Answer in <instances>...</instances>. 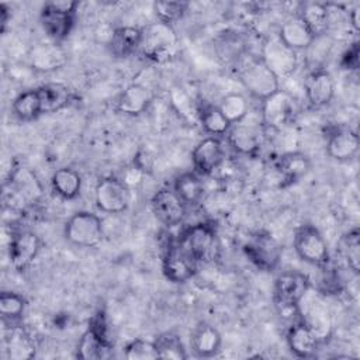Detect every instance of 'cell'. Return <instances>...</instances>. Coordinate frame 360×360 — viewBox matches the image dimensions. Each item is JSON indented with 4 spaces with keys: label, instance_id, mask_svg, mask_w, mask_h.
Masks as SVG:
<instances>
[{
    "label": "cell",
    "instance_id": "1",
    "mask_svg": "<svg viewBox=\"0 0 360 360\" xmlns=\"http://www.w3.org/2000/svg\"><path fill=\"white\" fill-rule=\"evenodd\" d=\"M139 49L155 62H165L172 58L177 49V35L172 24L156 21L143 27Z\"/></svg>",
    "mask_w": 360,
    "mask_h": 360
},
{
    "label": "cell",
    "instance_id": "2",
    "mask_svg": "<svg viewBox=\"0 0 360 360\" xmlns=\"http://www.w3.org/2000/svg\"><path fill=\"white\" fill-rule=\"evenodd\" d=\"M104 236L101 218L90 211L73 214L65 224V238L75 246L94 248Z\"/></svg>",
    "mask_w": 360,
    "mask_h": 360
},
{
    "label": "cell",
    "instance_id": "3",
    "mask_svg": "<svg viewBox=\"0 0 360 360\" xmlns=\"http://www.w3.org/2000/svg\"><path fill=\"white\" fill-rule=\"evenodd\" d=\"M77 6V1L59 0L49 1L42 7L39 15L42 28L55 42L65 39L70 34Z\"/></svg>",
    "mask_w": 360,
    "mask_h": 360
},
{
    "label": "cell",
    "instance_id": "4",
    "mask_svg": "<svg viewBox=\"0 0 360 360\" xmlns=\"http://www.w3.org/2000/svg\"><path fill=\"white\" fill-rule=\"evenodd\" d=\"M294 249L301 260L323 267L329 263V248L322 233L314 225H301L294 235Z\"/></svg>",
    "mask_w": 360,
    "mask_h": 360
},
{
    "label": "cell",
    "instance_id": "5",
    "mask_svg": "<svg viewBox=\"0 0 360 360\" xmlns=\"http://www.w3.org/2000/svg\"><path fill=\"white\" fill-rule=\"evenodd\" d=\"M311 287L307 274L298 270H285L276 277L274 301L281 309H294L305 298Z\"/></svg>",
    "mask_w": 360,
    "mask_h": 360
},
{
    "label": "cell",
    "instance_id": "6",
    "mask_svg": "<svg viewBox=\"0 0 360 360\" xmlns=\"http://www.w3.org/2000/svg\"><path fill=\"white\" fill-rule=\"evenodd\" d=\"M243 87L250 96L263 101L280 90V79L259 59L249 60L239 73Z\"/></svg>",
    "mask_w": 360,
    "mask_h": 360
},
{
    "label": "cell",
    "instance_id": "7",
    "mask_svg": "<svg viewBox=\"0 0 360 360\" xmlns=\"http://www.w3.org/2000/svg\"><path fill=\"white\" fill-rule=\"evenodd\" d=\"M260 60L278 77L285 79L294 73L298 65L297 52L288 48L280 38L266 39L260 49Z\"/></svg>",
    "mask_w": 360,
    "mask_h": 360
},
{
    "label": "cell",
    "instance_id": "8",
    "mask_svg": "<svg viewBox=\"0 0 360 360\" xmlns=\"http://www.w3.org/2000/svg\"><path fill=\"white\" fill-rule=\"evenodd\" d=\"M243 252L248 259L263 271H273L281 259V248L277 240L266 232H257L245 245Z\"/></svg>",
    "mask_w": 360,
    "mask_h": 360
},
{
    "label": "cell",
    "instance_id": "9",
    "mask_svg": "<svg viewBox=\"0 0 360 360\" xmlns=\"http://www.w3.org/2000/svg\"><path fill=\"white\" fill-rule=\"evenodd\" d=\"M197 270V262L179 242H170L162 259V271L172 283H186Z\"/></svg>",
    "mask_w": 360,
    "mask_h": 360
},
{
    "label": "cell",
    "instance_id": "10",
    "mask_svg": "<svg viewBox=\"0 0 360 360\" xmlns=\"http://www.w3.org/2000/svg\"><path fill=\"white\" fill-rule=\"evenodd\" d=\"M295 114V98L287 90H277L262 101V122L271 129H281Z\"/></svg>",
    "mask_w": 360,
    "mask_h": 360
},
{
    "label": "cell",
    "instance_id": "11",
    "mask_svg": "<svg viewBox=\"0 0 360 360\" xmlns=\"http://www.w3.org/2000/svg\"><path fill=\"white\" fill-rule=\"evenodd\" d=\"M180 243L197 263L211 262L217 255L215 232L210 225L202 222L190 226L180 238Z\"/></svg>",
    "mask_w": 360,
    "mask_h": 360
},
{
    "label": "cell",
    "instance_id": "12",
    "mask_svg": "<svg viewBox=\"0 0 360 360\" xmlns=\"http://www.w3.org/2000/svg\"><path fill=\"white\" fill-rule=\"evenodd\" d=\"M94 201L98 210L107 214H118L129 204V187L124 180L105 177L100 180L94 190Z\"/></svg>",
    "mask_w": 360,
    "mask_h": 360
},
{
    "label": "cell",
    "instance_id": "13",
    "mask_svg": "<svg viewBox=\"0 0 360 360\" xmlns=\"http://www.w3.org/2000/svg\"><path fill=\"white\" fill-rule=\"evenodd\" d=\"M112 354V343L108 340L100 315L91 321L77 343V357L82 360H101Z\"/></svg>",
    "mask_w": 360,
    "mask_h": 360
},
{
    "label": "cell",
    "instance_id": "14",
    "mask_svg": "<svg viewBox=\"0 0 360 360\" xmlns=\"http://www.w3.org/2000/svg\"><path fill=\"white\" fill-rule=\"evenodd\" d=\"M41 239L32 231H18L13 233L10 240V263L17 271L27 270L37 259L41 250Z\"/></svg>",
    "mask_w": 360,
    "mask_h": 360
},
{
    "label": "cell",
    "instance_id": "15",
    "mask_svg": "<svg viewBox=\"0 0 360 360\" xmlns=\"http://www.w3.org/2000/svg\"><path fill=\"white\" fill-rule=\"evenodd\" d=\"M150 207L155 217L169 228L179 225L186 217V204L169 187H163L153 194Z\"/></svg>",
    "mask_w": 360,
    "mask_h": 360
},
{
    "label": "cell",
    "instance_id": "16",
    "mask_svg": "<svg viewBox=\"0 0 360 360\" xmlns=\"http://www.w3.org/2000/svg\"><path fill=\"white\" fill-rule=\"evenodd\" d=\"M321 343V335L307 321L294 323L287 332V345L297 357H311Z\"/></svg>",
    "mask_w": 360,
    "mask_h": 360
},
{
    "label": "cell",
    "instance_id": "17",
    "mask_svg": "<svg viewBox=\"0 0 360 360\" xmlns=\"http://www.w3.org/2000/svg\"><path fill=\"white\" fill-rule=\"evenodd\" d=\"M304 89L308 103L319 108L332 101L335 96V80L329 72L318 69L307 76Z\"/></svg>",
    "mask_w": 360,
    "mask_h": 360
},
{
    "label": "cell",
    "instance_id": "18",
    "mask_svg": "<svg viewBox=\"0 0 360 360\" xmlns=\"http://www.w3.org/2000/svg\"><path fill=\"white\" fill-rule=\"evenodd\" d=\"M191 158L198 173L211 174L224 160L222 142L217 136L204 138L194 148Z\"/></svg>",
    "mask_w": 360,
    "mask_h": 360
},
{
    "label": "cell",
    "instance_id": "19",
    "mask_svg": "<svg viewBox=\"0 0 360 360\" xmlns=\"http://www.w3.org/2000/svg\"><path fill=\"white\" fill-rule=\"evenodd\" d=\"M152 91L143 84H129L117 98L115 110L125 115H139L152 103Z\"/></svg>",
    "mask_w": 360,
    "mask_h": 360
},
{
    "label": "cell",
    "instance_id": "20",
    "mask_svg": "<svg viewBox=\"0 0 360 360\" xmlns=\"http://www.w3.org/2000/svg\"><path fill=\"white\" fill-rule=\"evenodd\" d=\"M359 135L356 131L342 128L332 132L326 142L328 155L338 162H346L353 159L359 152Z\"/></svg>",
    "mask_w": 360,
    "mask_h": 360
},
{
    "label": "cell",
    "instance_id": "21",
    "mask_svg": "<svg viewBox=\"0 0 360 360\" xmlns=\"http://www.w3.org/2000/svg\"><path fill=\"white\" fill-rule=\"evenodd\" d=\"M278 38L295 52L309 48L316 39L309 27L298 15L290 17L283 22L278 31Z\"/></svg>",
    "mask_w": 360,
    "mask_h": 360
},
{
    "label": "cell",
    "instance_id": "22",
    "mask_svg": "<svg viewBox=\"0 0 360 360\" xmlns=\"http://www.w3.org/2000/svg\"><path fill=\"white\" fill-rule=\"evenodd\" d=\"M222 338L217 328L207 322L198 323L191 333V349L198 357H212L221 350Z\"/></svg>",
    "mask_w": 360,
    "mask_h": 360
},
{
    "label": "cell",
    "instance_id": "23",
    "mask_svg": "<svg viewBox=\"0 0 360 360\" xmlns=\"http://www.w3.org/2000/svg\"><path fill=\"white\" fill-rule=\"evenodd\" d=\"M30 60L34 69L41 72H51L65 65L66 55L58 42H46L39 44L31 49Z\"/></svg>",
    "mask_w": 360,
    "mask_h": 360
},
{
    "label": "cell",
    "instance_id": "24",
    "mask_svg": "<svg viewBox=\"0 0 360 360\" xmlns=\"http://www.w3.org/2000/svg\"><path fill=\"white\" fill-rule=\"evenodd\" d=\"M277 170L285 184H292L308 174L311 160L301 152H287L277 159Z\"/></svg>",
    "mask_w": 360,
    "mask_h": 360
},
{
    "label": "cell",
    "instance_id": "25",
    "mask_svg": "<svg viewBox=\"0 0 360 360\" xmlns=\"http://www.w3.org/2000/svg\"><path fill=\"white\" fill-rule=\"evenodd\" d=\"M37 91L41 100L42 114H51L65 108L72 98L70 90L62 83H46L39 86Z\"/></svg>",
    "mask_w": 360,
    "mask_h": 360
},
{
    "label": "cell",
    "instance_id": "26",
    "mask_svg": "<svg viewBox=\"0 0 360 360\" xmlns=\"http://www.w3.org/2000/svg\"><path fill=\"white\" fill-rule=\"evenodd\" d=\"M228 134L229 145L239 153L252 155L260 146L259 132L252 127L242 122L231 125Z\"/></svg>",
    "mask_w": 360,
    "mask_h": 360
},
{
    "label": "cell",
    "instance_id": "27",
    "mask_svg": "<svg viewBox=\"0 0 360 360\" xmlns=\"http://www.w3.org/2000/svg\"><path fill=\"white\" fill-rule=\"evenodd\" d=\"M142 28L120 27L114 31L110 41V48L114 56L125 58L134 53L141 46Z\"/></svg>",
    "mask_w": 360,
    "mask_h": 360
},
{
    "label": "cell",
    "instance_id": "28",
    "mask_svg": "<svg viewBox=\"0 0 360 360\" xmlns=\"http://www.w3.org/2000/svg\"><path fill=\"white\" fill-rule=\"evenodd\" d=\"M52 187L65 200H73L80 194L82 177L72 167H60L52 174Z\"/></svg>",
    "mask_w": 360,
    "mask_h": 360
},
{
    "label": "cell",
    "instance_id": "29",
    "mask_svg": "<svg viewBox=\"0 0 360 360\" xmlns=\"http://www.w3.org/2000/svg\"><path fill=\"white\" fill-rule=\"evenodd\" d=\"M173 190L186 205H195L202 198L204 184L195 173L186 172L176 177Z\"/></svg>",
    "mask_w": 360,
    "mask_h": 360
},
{
    "label": "cell",
    "instance_id": "30",
    "mask_svg": "<svg viewBox=\"0 0 360 360\" xmlns=\"http://www.w3.org/2000/svg\"><path fill=\"white\" fill-rule=\"evenodd\" d=\"M298 17L309 27L312 34L315 37H319L326 32L330 21L329 8L323 3H305L302 6V10L300 11Z\"/></svg>",
    "mask_w": 360,
    "mask_h": 360
},
{
    "label": "cell",
    "instance_id": "31",
    "mask_svg": "<svg viewBox=\"0 0 360 360\" xmlns=\"http://www.w3.org/2000/svg\"><path fill=\"white\" fill-rule=\"evenodd\" d=\"M13 112L20 121L24 122H30L38 118L42 114V107L37 89L18 94L13 101Z\"/></svg>",
    "mask_w": 360,
    "mask_h": 360
},
{
    "label": "cell",
    "instance_id": "32",
    "mask_svg": "<svg viewBox=\"0 0 360 360\" xmlns=\"http://www.w3.org/2000/svg\"><path fill=\"white\" fill-rule=\"evenodd\" d=\"M219 111L231 125L242 122L249 112V103L240 93H229L218 104Z\"/></svg>",
    "mask_w": 360,
    "mask_h": 360
},
{
    "label": "cell",
    "instance_id": "33",
    "mask_svg": "<svg viewBox=\"0 0 360 360\" xmlns=\"http://www.w3.org/2000/svg\"><path fill=\"white\" fill-rule=\"evenodd\" d=\"M155 345L159 352V359H172V360H184L187 353L180 336L174 332L160 333L155 339Z\"/></svg>",
    "mask_w": 360,
    "mask_h": 360
},
{
    "label": "cell",
    "instance_id": "34",
    "mask_svg": "<svg viewBox=\"0 0 360 360\" xmlns=\"http://www.w3.org/2000/svg\"><path fill=\"white\" fill-rule=\"evenodd\" d=\"M200 122L205 129V132L211 134V136L224 135L231 128V124L222 115L218 105H214V104H208L202 107V110L200 111Z\"/></svg>",
    "mask_w": 360,
    "mask_h": 360
},
{
    "label": "cell",
    "instance_id": "35",
    "mask_svg": "<svg viewBox=\"0 0 360 360\" xmlns=\"http://www.w3.org/2000/svg\"><path fill=\"white\" fill-rule=\"evenodd\" d=\"M7 356L8 359L22 360L31 359L35 356V346L32 340L21 330H11L10 338L7 339Z\"/></svg>",
    "mask_w": 360,
    "mask_h": 360
},
{
    "label": "cell",
    "instance_id": "36",
    "mask_svg": "<svg viewBox=\"0 0 360 360\" xmlns=\"http://www.w3.org/2000/svg\"><path fill=\"white\" fill-rule=\"evenodd\" d=\"M342 253L347 262L350 270L356 274L360 270V231L353 228L342 236Z\"/></svg>",
    "mask_w": 360,
    "mask_h": 360
},
{
    "label": "cell",
    "instance_id": "37",
    "mask_svg": "<svg viewBox=\"0 0 360 360\" xmlns=\"http://www.w3.org/2000/svg\"><path fill=\"white\" fill-rule=\"evenodd\" d=\"M25 298L17 292L3 291L0 294V314L3 319L14 321L21 318L25 309Z\"/></svg>",
    "mask_w": 360,
    "mask_h": 360
},
{
    "label": "cell",
    "instance_id": "38",
    "mask_svg": "<svg viewBox=\"0 0 360 360\" xmlns=\"http://www.w3.org/2000/svg\"><path fill=\"white\" fill-rule=\"evenodd\" d=\"M125 357L128 360H155L159 359V352L155 340L134 339L125 346Z\"/></svg>",
    "mask_w": 360,
    "mask_h": 360
},
{
    "label": "cell",
    "instance_id": "39",
    "mask_svg": "<svg viewBox=\"0 0 360 360\" xmlns=\"http://www.w3.org/2000/svg\"><path fill=\"white\" fill-rule=\"evenodd\" d=\"M188 8L187 1H156L153 4V11L158 17V21L172 24L180 20Z\"/></svg>",
    "mask_w": 360,
    "mask_h": 360
},
{
    "label": "cell",
    "instance_id": "40",
    "mask_svg": "<svg viewBox=\"0 0 360 360\" xmlns=\"http://www.w3.org/2000/svg\"><path fill=\"white\" fill-rule=\"evenodd\" d=\"M340 63L349 70H356L359 68V42L352 44V46L343 53Z\"/></svg>",
    "mask_w": 360,
    "mask_h": 360
},
{
    "label": "cell",
    "instance_id": "41",
    "mask_svg": "<svg viewBox=\"0 0 360 360\" xmlns=\"http://www.w3.org/2000/svg\"><path fill=\"white\" fill-rule=\"evenodd\" d=\"M349 18L352 21L353 28L357 31L360 28V6H356L354 8H352V11L349 14Z\"/></svg>",
    "mask_w": 360,
    "mask_h": 360
}]
</instances>
